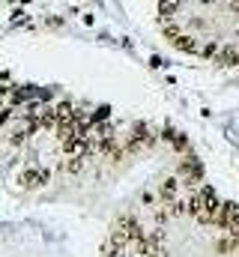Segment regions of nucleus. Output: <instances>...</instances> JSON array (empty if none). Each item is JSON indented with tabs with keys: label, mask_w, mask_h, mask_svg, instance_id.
I'll return each instance as SVG.
<instances>
[{
	"label": "nucleus",
	"mask_w": 239,
	"mask_h": 257,
	"mask_svg": "<svg viewBox=\"0 0 239 257\" xmlns=\"http://www.w3.org/2000/svg\"><path fill=\"white\" fill-rule=\"evenodd\" d=\"M188 212L200 221V224H212L215 221V212H218V206H221V200H218V194L212 192L209 186H200L197 192L188 197Z\"/></svg>",
	"instance_id": "1"
},
{
	"label": "nucleus",
	"mask_w": 239,
	"mask_h": 257,
	"mask_svg": "<svg viewBox=\"0 0 239 257\" xmlns=\"http://www.w3.org/2000/svg\"><path fill=\"white\" fill-rule=\"evenodd\" d=\"M111 233H117V236H123L126 242H141L147 233H144V227H141V221L135 218V215H120L117 224H114V230Z\"/></svg>",
	"instance_id": "2"
},
{
	"label": "nucleus",
	"mask_w": 239,
	"mask_h": 257,
	"mask_svg": "<svg viewBox=\"0 0 239 257\" xmlns=\"http://www.w3.org/2000/svg\"><path fill=\"white\" fill-rule=\"evenodd\" d=\"M179 177H185V180H188V183L194 186V183H197V180L203 177V165H200V162H197L194 156H185V159L179 162Z\"/></svg>",
	"instance_id": "3"
},
{
	"label": "nucleus",
	"mask_w": 239,
	"mask_h": 257,
	"mask_svg": "<svg viewBox=\"0 0 239 257\" xmlns=\"http://www.w3.org/2000/svg\"><path fill=\"white\" fill-rule=\"evenodd\" d=\"M48 171H42V168H27L21 177H18V183L24 186V189H39V186H45L48 183Z\"/></svg>",
	"instance_id": "4"
},
{
	"label": "nucleus",
	"mask_w": 239,
	"mask_h": 257,
	"mask_svg": "<svg viewBox=\"0 0 239 257\" xmlns=\"http://www.w3.org/2000/svg\"><path fill=\"white\" fill-rule=\"evenodd\" d=\"M162 138H165V141H168V144H171L174 150H179V153H188V138H185V135H179L177 128H171V126H168Z\"/></svg>",
	"instance_id": "5"
},
{
	"label": "nucleus",
	"mask_w": 239,
	"mask_h": 257,
	"mask_svg": "<svg viewBox=\"0 0 239 257\" xmlns=\"http://www.w3.org/2000/svg\"><path fill=\"white\" fill-rule=\"evenodd\" d=\"M215 63L218 66H239V51L233 45H224V48H218V54H215Z\"/></svg>",
	"instance_id": "6"
},
{
	"label": "nucleus",
	"mask_w": 239,
	"mask_h": 257,
	"mask_svg": "<svg viewBox=\"0 0 239 257\" xmlns=\"http://www.w3.org/2000/svg\"><path fill=\"white\" fill-rule=\"evenodd\" d=\"M54 114H57V126L60 123H69V120H75V105L69 99H63V102L54 105Z\"/></svg>",
	"instance_id": "7"
},
{
	"label": "nucleus",
	"mask_w": 239,
	"mask_h": 257,
	"mask_svg": "<svg viewBox=\"0 0 239 257\" xmlns=\"http://www.w3.org/2000/svg\"><path fill=\"white\" fill-rule=\"evenodd\" d=\"M177 189H179V180L177 177H168V180L162 183V200H165V203L177 200Z\"/></svg>",
	"instance_id": "8"
},
{
	"label": "nucleus",
	"mask_w": 239,
	"mask_h": 257,
	"mask_svg": "<svg viewBox=\"0 0 239 257\" xmlns=\"http://www.w3.org/2000/svg\"><path fill=\"white\" fill-rule=\"evenodd\" d=\"M36 96V90L33 87H15L12 93H9V99H12V105H21V102H30Z\"/></svg>",
	"instance_id": "9"
},
{
	"label": "nucleus",
	"mask_w": 239,
	"mask_h": 257,
	"mask_svg": "<svg viewBox=\"0 0 239 257\" xmlns=\"http://www.w3.org/2000/svg\"><path fill=\"white\" fill-rule=\"evenodd\" d=\"M215 248H218V254H233V251L239 248V239L227 233V236H221V239L215 242Z\"/></svg>",
	"instance_id": "10"
},
{
	"label": "nucleus",
	"mask_w": 239,
	"mask_h": 257,
	"mask_svg": "<svg viewBox=\"0 0 239 257\" xmlns=\"http://www.w3.org/2000/svg\"><path fill=\"white\" fill-rule=\"evenodd\" d=\"M174 48H179V51H185V54H200V48L191 42V36H185V33H179L177 39H174Z\"/></svg>",
	"instance_id": "11"
},
{
	"label": "nucleus",
	"mask_w": 239,
	"mask_h": 257,
	"mask_svg": "<svg viewBox=\"0 0 239 257\" xmlns=\"http://www.w3.org/2000/svg\"><path fill=\"white\" fill-rule=\"evenodd\" d=\"M177 9H179V0H159V15L162 18H174Z\"/></svg>",
	"instance_id": "12"
},
{
	"label": "nucleus",
	"mask_w": 239,
	"mask_h": 257,
	"mask_svg": "<svg viewBox=\"0 0 239 257\" xmlns=\"http://www.w3.org/2000/svg\"><path fill=\"white\" fill-rule=\"evenodd\" d=\"M108 117H111V108H108V105H102V108H96V111L90 114V120H93V126H96V123H105Z\"/></svg>",
	"instance_id": "13"
},
{
	"label": "nucleus",
	"mask_w": 239,
	"mask_h": 257,
	"mask_svg": "<svg viewBox=\"0 0 239 257\" xmlns=\"http://www.w3.org/2000/svg\"><path fill=\"white\" fill-rule=\"evenodd\" d=\"M27 138H30V135H27V128L21 126L18 132H12V138H9V144H12V147H21V144H24Z\"/></svg>",
	"instance_id": "14"
},
{
	"label": "nucleus",
	"mask_w": 239,
	"mask_h": 257,
	"mask_svg": "<svg viewBox=\"0 0 239 257\" xmlns=\"http://www.w3.org/2000/svg\"><path fill=\"white\" fill-rule=\"evenodd\" d=\"M81 168H84V159H81V156H72V159L66 162V171H69V174H78Z\"/></svg>",
	"instance_id": "15"
},
{
	"label": "nucleus",
	"mask_w": 239,
	"mask_h": 257,
	"mask_svg": "<svg viewBox=\"0 0 239 257\" xmlns=\"http://www.w3.org/2000/svg\"><path fill=\"white\" fill-rule=\"evenodd\" d=\"M200 54H203V57H212V60H215V54H218V45H215V42H209V45H203V48H200Z\"/></svg>",
	"instance_id": "16"
},
{
	"label": "nucleus",
	"mask_w": 239,
	"mask_h": 257,
	"mask_svg": "<svg viewBox=\"0 0 239 257\" xmlns=\"http://www.w3.org/2000/svg\"><path fill=\"white\" fill-rule=\"evenodd\" d=\"M12 117H15V111H12V108H3V111H0V126H6Z\"/></svg>",
	"instance_id": "17"
},
{
	"label": "nucleus",
	"mask_w": 239,
	"mask_h": 257,
	"mask_svg": "<svg viewBox=\"0 0 239 257\" xmlns=\"http://www.w3.org/2000/svg\"><path fill=\"white\" fill-rule=\"evenodd\" d=\"M165 36H168V39L174 42V39L179 36V27H177V24H168V27H165Z\"/></svg>",
	"instance_id": "18"
},
{
	"label": "nucleus",
	"mask_w": 239,
	"mask_h": 257,
	"mask_svg": "<svg viewBox=\"0 0 239 257\" xmlns=\"http://www.w3.org/2000/svg\"><path fill=\"white\" fill-rule=\"evenodd\" d=\"M9 93H12V87H3V84H0V99H3V96H9Z\"/></svg>",
	"instance_id": "19"
},
{
	"label": "nucleus",
	"mask_w": 239,
	"mask_h": 257,
	"mask_svg": "<svg viewBox=\"0 0 239 257\" xmlns=\"http://www.w3.org/2000/svg\"><path fill=\"white\" fill-rule=\"evenodd\" d=\"M200 3H215V0H200Z\"/></svg>",
	"instance_id": "20"
},
{
	"label": "nucleus",
	"mask_w": 239,
	"mask_h": 257,
	"mask_svg": "<svg viewBox=\"0 0 239 257\" xmlns=\"http://www.w3.org/2000/svg\"><path fill=\"white\" fill-rule=\"evenodd\" d=\"M236 36H239V27H236Z\"/></svg>",
	"instance_id": "21"
},
{
	"label": "nucleus",
	"mask_w": 239,
	"mask_h": 257,
	"mask_svg": "<svg viewBox=\"0 0 239 257\" xmlns=\"http://www.w3.org/2000/svg\"><path fill=\"white\" fill-rule=\"evenodd\" d=\"M236 9H239V3H236Z\"/></svg>",
	"instance_id": "22"
}]
</instances>
